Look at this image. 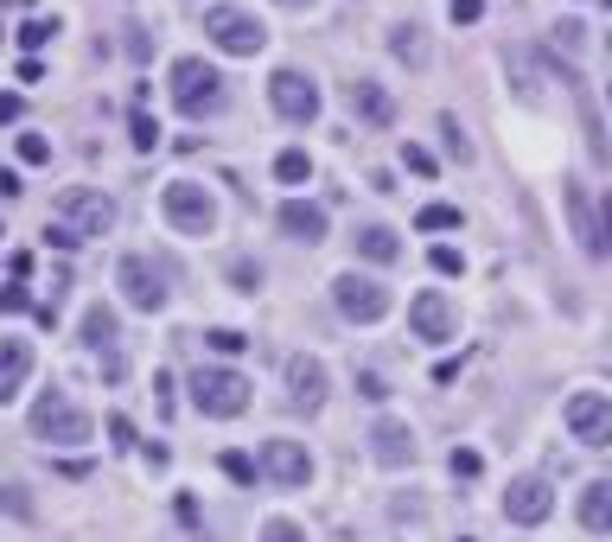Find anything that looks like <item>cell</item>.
I'll use <instances>...</instances> for the list:
<instances>
[{"label":"cell","instance_id":"10","mask_svg":"<svg viewBox=\"0 0 612 542\" xmlns=\"http://www.w3.org/2000/svg\"><path fill=\"white\" fill-rule=\"evenodd\" d=\"M255 466H262V478H268V485H281V492L313 485V453H307L300 440H262Z\"/></svg>","mask_w":612,"mask_h":542},{"label":"cell","instance_id":"16","mask_svg":"<svg viewBox=\"0 0 612 542\" xmlns=\"http://www.w3.org/2000/svg\"><path fill=\"white\" fill-rule=\"evenodd\" d=\"M370 460H377V466H415V428L396 422V415H383V422L370 428Z\"/></svg>","mask_w":612,"mask_h":542},{"label":"cell","instance_id":"19","mask_svg":"<svg viewBox=\"0 0 612 542\" xmlns=\"http://www.w3.org/2000/svg\"><path fill=\"white\" fill-rule=\"evenodd\" d=\"M281 230H288L293 243H325V205L288 198V205H281Z\"/></svg>","mask_w":612,"mask_h":542},{"label":"cell","instance_id":"35","mask_svg":"<svg viewBox=\"0 0 612 542\" xmlns=\"http://www.w3.org/2000/svg\"><path fill=\"white\" fill-rule=\"evenodd\" d=\"M478 13H485V0H447V20H453V26H472Z\"/></svg>","mask_w":612,"mask_h":542},{"label":"cell","instance_id":"39","mask_svg":"<svg viewBox=\"0 0 612 542\" xmlns=\"http://www.w3.org/2000/svg\"><path fill=\"white\" fill-rule=\"evenodd\" d=\"M108 440H115V447H135V422H128V415H108Z\"/></svg>","mask_w":612,"mask_h":542},{"label":"cell","instance_id":"24","mask_svg":"<svg viewBox=\"0 0 612 542\" xmlns=\"http://www.w3.org/2000/svg\"><path fill=\"white\" fill-rule=\"evenodd\" d=\"M275 180H281V185H307V180H313V160H307L300 147H288V153L275 160Z\"/></svg>","mask_w":612,"mask_h":542},{"label":"cell","instance_id":"43","mask_svg":"<svg viewBox=\"0 0 612 542\" xmlns=\"http://www.w3.org/2000/svg\"><path fill=\"white\" fill-rule=\"evenodd\" d=\"M26 307V288H0V313H20Z\"/></svg>","mask_w":612,"mask_h":542},{"label":"cell","instance_id":"15","mask_svg":"<svg viewBox=\"0 0 612 542\" xmlns=\"http://www.w3.org/2000/svg\"><path fill=\"white\" fill-rule=\"evenodd\" d=\"M345 103H351V115H358L363 128H396V96H390L377 77H358V83L345 90Z\"/></svg>","mask_w":612,"mask_h":542},{"label":"cell","instance_id":"45","mask_svg":"<svg viewBox=\"0 0 612 542\" xmlns=\"http://www.w3.org/2000/svg\"><path fill=\"white\" fill-rule=\"evenodd\" d=\"M281 7H307V0H281Z\"/></svg>","mask_w":612,"mask_h":542},{"label":"cell","instance_id":"5","mask_svg":"<svg viewBox=\"0 0 612 542\" xmlns=\"http://www.w3.org/2000/svg\"><path fill=\"white\" fill-rule=\"evenodd\" d=\"M160 211H166V223H173L180 237H211L217 230V198L205 192V185H192V180L166 185V192H160Z\"/></svg>","mask_w":612,"mask_h":542},{"label":"cell","instance_id":"20","mask_svg":"<svg viewBox=\"0 0 612 542\" xmlns=\"http://www.w3.org/2000/svg\"><path fill=\"white\" fill-rule=\"evenodd\" d=\"M580 523L593 530V537H612V478H593L587 492H580Z\"/></svg>","mask_w":612,"mask_h":542},{"label":"cell","instance_id":"8","mask_svg":"<svg viewBox=\"0 0 612 542\" xmlns=\"http://www.w3.org/2000/svg\"><path fill=\"white\" fill-rule=\"evenodd\" d=\"M115 288L128 307H141V313H160L166 307V268L153 262V255H122V268H115Z\"/></svg>","mask_w":612,"mask_h":542},{"label":"cell","instance_id":"26","mask_svg":"<svg viewBox=\"0 0 612 542\" xmlns=\"http://www.w3.org/2000/svg\"><path fill=\"white\" fill-rule=\"evenodd\" d=\"M205 345H211L217 358H236V351H243L250 338H243V332H230V325H217V332H205Z\"/></svg>","mask_w":612,"mask_h":542},{"label":"cell","instance_id":"1","mask_svg":"<svg viewBox=\"0 0 612 542\" xmlns=\"http://www.w3.org/2000/svg\"><path fill=\"white\" fill-rule=\"evenodd\" d=\"M185 390H192V408L211 415V422H230V415L250 408V377L230 370V364H198V370L185 377Z\"/></svg>","mask_w":612,"mask_h":542},{"label":"cell","instance_id":"13","mask_svg":"<svg viewBox=\"0 0 612 542\" xmlns=\"http://www.w3.org/2000/svg\"><path fill=\"white\" fill-rule=\"evenodd\" d=\"M408 332H415V338H428V345H447V338L460 332L453 300H447L440 288H422L415 300H408Z\"/></svg>","mask_w":612,"mask_h":542},{"label":"cell","instance_id":"25","mask_svg":"<svg viewBox=\"0 0 612 542\" xmlns=\"http://www.w3.org/2000/svg\"><path fill=\"white\" fill-rule=\"evenodd\" d=\"M440 135H447L453 160H472V141H466V128H460V115H440Z\"/></svg>","mask_w":612,"mask_h":542},{"label":"cell","instance_id":"11","mask_svg":"<svg viewBox=\"0 0 612 542\" xmlns=\"http://www.w3.org/2000/svg\"><path fill=\"white\" fill-rule=\"evenodd\" d=\"M562 422H568L580 447H612V396H600V390H575Z\"/></svg>","mask_w":612,"mask_h":542},{"label":"cell","instance_id":"6","mask_svg":"<svg viewBox=\"0 0 612 542\" xmlns=\"http://www.w3.org/2000/svg\"><path fill=\"white\" fill-rule=\"evenodd\" d=\"M205 33H211L217 51H230V58H255L268 33H262V20L243 13V7H205Z\"/></svg>","mask_w":612,"mask_h":542},{"label":"cell","instance_id":"4","mask_svg":"<svg viewBox=\"0 0 612 542\" xmlns=\"http://www.w3.org/2000/svg\"><path fill=\"white\" fill-rule=\"evenodd\" d=\"M173 103H180V115L205 122V115L223 108V77H217L205 58H180V65H173Z\"/></svg>","mask_w":612,"mask_h":542},{"label":"cell","instance_id":"9","mask_svg":"<svg viewBox=\"0 0 612 542\" xmlns=\"http://www.w3.org/2000/svg\"><path fill=\"white\" fill-rule=\"evenodd\" d=\"M332 300H338V313H345L351 325H377L383 313H390V288L370 281V275H358V268L332 281Z\"/></svg>","mask_w":612,"mask_h":542},{"label":"cell","instance_id":"40","mask_svg":"<svg viewBox=\"0 0 612 542\" xmlns=\"http://www.w3.org/2000/svg\"><path fill=\"white\" fill-rule=\"evenodd\" d=\"M45 243H51V250H77V237H71V230H65V223H58V217L45 223Z\"/></svg>","mask_w":612,"mask_h":542},{"label":"cell","instance_id":"3","mask_svg":"<svg viewBox=\"0 0 612 542\" xmlns=\"http://www.w3.org/2000/svg\"><path fill=\"white\" fill-rule=\"evenodd\" d=\"M90 434H96V422H90L65 390H51V396L33 402V440H45V447H83Z\"/></svg>","mask_w":612,"mask_h":542},{"label":"cell","instance_id":"38","mask_svg":"<svg viewBox=\"0 0 612 542\" xmlns=\"http://www.w3.org/2000/svg\"><path fill=\"white\" fill-rule=\"evenodd\" d=\"M358 396L383 402V396H390V383H383V377H377V370H358Z\"/></svg>","mask_w":612,"mask_h":542},{"label":"cell","instance_id":"37","mask_svg":"<svg viewBox=\"0 0 612 542\" xmlns=\"http://www.w3.org/2000/svg\"><path fill=\"white\" fill-rule=\"evenodd\" d=\"M230 281H236L243 293H255V288H262V268H250V262H230Z\"/></svg>","mask_w":612,"mask_h":542},{"label":"cell","instance_id":"7","mask_svg":"<svg viewBox=\"0 0 612 542\" xmlns=\"http://www.w3.org/2000/svg\"><path fill=\"white\" fill-rule=\"evenodd\" d=\"M58 223L71 230L77 243H90V237H108L115 230V198L108 192H90V185H77L58 198Z\"/></svg>","mask_w":612,"mask_h":542},{"label":"cell","instance_id":"27","mask_svg":"<svg viewBox=\"0 0 612 542\" xmlns=\"http://www.w3.org/2000/svg\"><path fill=\"white\" fill-rule=\"evenodd\" d=\"M415 230H460V211L453 205H428V211L415 217Z\"/></svg>","mask_w":612,"mask_h":542},{"label":"cell","instance_id":"14","mask_svg":"<svg viewBox=\"0 0 612 542\" xmlns=\"http://www.w3.org/2000/svg\"><path fill=\"white\" fill-rule=\"evenodd\" d=\"M555 510V492H549V478H510V492H505V517L510 523H542Z\"/></svg>","mask_w":612,"mask_h":542},{"label":"cell","instance_id":"42","mask_svg":"<svg viewBox=\"0 0 612 542\" xmlns=\"http://www.w3.org/2000/svg\"><path fill=\"white\" fill-rule=\"evenodd\" d=\"M128 51H135V58H147V51H153V38H147V26H128Z\"/></svg>","mask_w":612,"mask_h":542},{"label":"cell","instance_id":"34","mask_svg":"<svg viewBox=\"0 0 612 542\" xmlns=\"http://www.w3.org/2000/svg\"><path fill=\"white\" fill-rule=\"evenodd\" d=\"M434 275H466V255H460V250H447V243H440V250H434Z\"/></svg>","mask_w":612,"mask_h":542},{"label":"cell","instance_id":"21","mask_svg":"<svg viewBox=\"0 0 612 542\" xmlns=\"http://www.w3.org/2000/svg\"><path fill=\"white\" fill-rule=\"evenodd\" d=\"M358 255H363V262H377V268H390V262L402 255L396 230H390V223H363V230H358Z\"/></svg>","mask_w":612,"mask_h":542},{"label":"cell","instance_id":"44","mask_svg":"<svg viewBox=\"0 0 612 542\" xmlns=\"http://www.w3.org/2000/svg\"><path fill=\"white\" fill-rule=\"evenodd\" d=\"M0 122H20V96H0Z\"/></svg>","mask_w":612,"mask_h":542},{"label":"cell","instance_id":"12","mask_svg":"<svg viewBox=\"0 0 612 542\" xmlns=\"http://www.w3.org/2000/svg\"><path fill=\"white\" fill-rule=\"evenodd\" d=\"M268 103H275L281 122L307 128V122L320 115V83H313L307 71H275V77H268Z\"/></svg>","mask_w":612,"mask_h":542},{"label":"cell","instance_id":"2","mask_svg":"<svg viewBox=\"0 0 612 542\" xmlns=\"http://www.w3.org/2000/svg\"><path fill=\"white\" fill-rule=\"evenodd\" d=\"M562 205H568V223H575L580 250L593 255H612V192H587L580 180H562Z\"/></svg>","mask_w":612,"mask_h":542},{"label":"cell","instance_id":"30","mask_svg":"<svg viewBox=\"0 0 612 542\" xmlns=\"http://www.w3.org/2000/svg\"><path fill=\"white\" fill-rule=\"evenodd\" d=\"M262 542H307V530L288 523V517H268V523H262Z\"/></svg>","mask_w":612,"mask_h":542},{"label":"cell","instance_id":"31","mask_svg":"<svg viewBox=\"0 0 612 542\" xmlns=\"http://www.w3.org/2000/svg\"><path fill=\"white\" fill-rule=\"evenodd\" d=\"M20 160H26V166H45V160H51V141H45V135H20Z\"/></svg>","mask_w":612,"mask_h":542},{"label":"cell","instance_id":"17","mask_svg":"<svg viewBox=\"0 0 612 542\" xmlns=\"http://www.w3.org/2000/svg\"><path fill=\"white\" fill-rule=\"evenodd\" d=\"M288 402L293 408H307V415L325 402V364L320 358H307V351L288 358Z\"/></svg>","mask_w":612,"mask_h":542},{"label":"cell","instance_id":"46","mask_svg":"<svg viewBox=\"0 0 612 542\" xmlns=\"http://www.w3.org/2000/svg\"><path fill=\"white\" fill-rule=\"evenodd\" d=\"M607 7H612V0H607Z\"/></svg>","mask_w":612,"mask_h":542},{"label":"cell","instance_id":"32","mask_svg":"<svg viewBox=\"0 0 612 542\" xmlns=\"http://www.w3.org/2000/svg\"><path fill=\"white\" fill-rule=\"evenodd\" d=\"M447 466H453V478H478V466H485V460H478L472 447H453V460H447Z\"/></svg>","mask_w":612,"mask_h":542},{"label":"cell","instance_id":"23","mask_svg":"<svg viewBox=\"0 0 612 542\" xmlns=\"http://www.w3.org/2000/svg\"><path fill=\"white\" fill-rule=\"evenodd\" d=\"M390 51H396L402 65H415V71H422V65H428V38H422V26H415V20L390 26Z\"/></svg>","mask_w":612,"mask_h":542},{"label":"cell","instance_id":"29","mask_svg":"<svg viewBox=\"0 0 612 542\" xmlns=\"http://www.w3.org/2000/svg\"><path fill=\"white\" fill-rule=\"evenodd\" d=\"M223 472H230L236 485H255V478H262V466H255L250 453H223Z\"/></svg>","mask_w":612,"mask_h":542},{"label":"cell","instance_id":"33","mask_svg":"<svg viewBox=\"0 0 612 542\" xmlns=\"http://www.w3.org/2000/svg\"><path fill=\"white\" fill-rule=\"evenodd\" d=\"M135 147H141V153L160 147V122H153V115H135Z\"/></svg>","mask_w":612,"mask_h":542},{"label":"cell","instance_id":"28","mask_svg":"<svg viewBox=\"0 0 612 542\" xmlns=\"http://www.w3.org/2000/svg\"><path fill=\"white\" fill-rule=\"evenodd\" d=\"M51 33H58V20H26V26H20V45L38 51V45H51Z\"/></svg>","mask_w":612,"mask_h":542},{"label":"cell","instance_id":"18","mask_svg":"<svg viewBox=\"0 0 612 542\" xmlns=\"http://www.w3.org/2000/svg\"><path fill=\"white\" fill-rule=\"evenodd\" d=\"M33 377V345L26 338H0V402H13Z\"/></svg>","mask_w":612,"mask_h":542},{"label":"cell","instance_id":"41","mask_svg":"<svg viewBox=\"0 0 612 542\" xmlns=\"http://www.w3.org/2000/svg\"><path fill=\"white\" fill-rule=\"evenodd\" d=\"M580 33H587L580 20H562V26H555V45H568V51H575V45H580Z\"/></svg>","mask_w":612,"mask_h":542},{"label":"cell","instance_id":"22","mask_svg":"<svg viewBox=\"0 0 612 542\" xmlns=\"http://www.w3.org/2000/svg\"><path fill=\"white\" fill-rule=\"evenodd\" d=\"M115 338H122V320H115V307L96 300V307L83 313V345H90V351H115Z\"/></svg>","mask_w":612,"mask_h":542},{"label":"cell","instance_id":"36","mask_svg":"<svg viewBox=\"0 0 612 542\" xmlns=\"http://www.w3.org/2000/svg\"><path fill=\"white\" fill-rule=\"evenodd\" d=\"M402 166H408V173H422V180H428V173H434V153H428V147H402Z\"/></svg>","mask_w":612,"mask_h":542}]
</instances>
